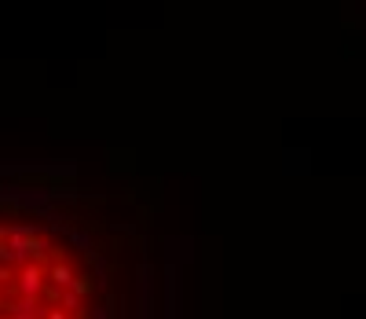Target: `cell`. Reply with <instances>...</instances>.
<instances>
[{"label": "cell", "instance_id": "6da1fadb", "mask_svg": "<svg viewBox=\"0 0 366 319\" xmlns=\"http://www.w3.org/2000/svg\"><path fill=\"white\" fill-rule=\"evenodd\" d=\"M40 286H45V268H37V264H26L23 272H19V290H23V297H34L40 294Z\"/></svg>", "mask_w": 366, "mask_h": 319}, {"label": "cell", "instance_id": "7a4b0ae2", "mask_svg": "<svg viewBox=\"0 0 366 319\" xmlns=\"http://www.w3.org/2000/svg\"><path fill=\"white\" fill-rule=\"evenodd\" d=\"M73 279H77V275H73V268H70V264H62V261H56L48 268V283L59 286V290H73Z\"/></svg>", "mask_w": 366, "mask_h": 319}]
</instances>
